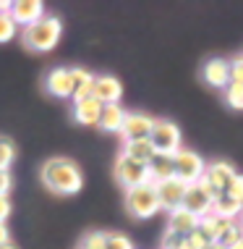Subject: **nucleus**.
I'll use <instances>...</instances> for the list:
<instances>
[{
	"instance_id": "393cba45",
	"label": "nucleus",
	"mask_w": 243,
	"mask_h": 249,
	"mask_svg": "<svg viewBox=\"0 0 243 249\" xmlns=\"http://www.w3.org/2000/svg\"><path fill=\"white\" fill-rule=\"evenodd\" d=\"M183 244H186V236L173 233V231H165L162 233V241H160V249H183Z\"/></svg>"
},
{
	"instance_id": "412c9836",
	"label": "nucleus",
	"mask_w": 243,
	"mask_h": 249,
	"mask_svg": "<svg viewBox=\"0 0 243 249\" xmlns=\"http://www.w3.org/2000/svg\"><path fill=\"white\" fill-rule=\"evenodd\" d=\"M71 79H73V100H84L92 97V84L94 76L86 69H71Z\"/></svg>"
},
{
	"instance_id": "1a4fd4ad",
	"label": "nucleus",
	"mask_w": 243,
	"mask_h": 249,
	"mask_svg": "<svg viewBox=\"0 0 243 249\" xmlns=\"http://www.w3.org/2000/svg\"><path fill=\"white\" fill-rule=\"evenodd\" d=\"M157 189V199H160V210H178L183 205V194H186V184L178 178H170V181H162V184H154Z\"/></svg>"
},
{
	"instance_id": "f03ea898",
	"label": "nucleus",
	"mask_w": 243,
	"mask_h": 249,
	"mask_svg": "<svg viewBox=\"0 0 243 249\" xmlns=\"http://www.w3.org/2000/svg\"><path fill=\"white\" fill-rule=\"evenodd\" d=\"M60 32H63L60 18L42 16L39 21H34L32 26H26V29H24V45L29 50H34V53H47V50H52L58 45Z\"/></svg>"
},
{
	"instance_id": "39448f33",
	"label": "nucleus",
	"mask_w": 243,
	"mask_h": 249,
	"mask_svg": "<svg viewBox=\"0 0 243 249\" xmlns=\"http://www.w3.org/2000/svg\"><path fill=\"white\" fill-rule=\"evenodd\" d=\"M149 142L157 155H167L173 158L180 150V129L173 121H154V129L149 134Z\"/></svg>"
},
{
	"instance_id": "f704fd0d",
	"label": "nucleus",
	"mask_w": 243,
	"mask_h": 249,
	"mask_svg": "<svg viewBox=\"0 0 243 249\" xmlns=\"http://www.w3.org/2000/svg\"><path fill=\"white\" fill-rule=\"evenodd\" d=\"M209 249H227V247H222L220 241H212V244H209Z\"/></svg>"
},
{
	"instance_id": "473e14b6",
	"label": "nucleus",
	"mask_w": 243,
	"mask_h": 249,
	"mask_svg": "<svg viewBox=\"0 0 243 249\" xmlns=\"http://www.w3.org/2000/svg\"><path fill=\"white\" fill-rule=\"evenodd\" d=\"M8 215H11V202H8V197H0V223H5Z\"/></svg>"
},
{
	"instance_id": "c85d7f7f",
	"label": "nucleus",
	"mask_w": 243,
	"mask_h": 249,
	"mask_svg": "<svg viewBox=\"0 0 243 249\" xmlns=\"http://www.w3.org/2000/svg\"><path fill=\"white\" fill-rule=\"evenodd\" d=\"M209 244H212V241H209L207 236H201L199 231H194V233H188V236H186L183 249H209Z\"/></svg>"
},
{
	"instance_id": "e433bc0d",
	"label": "nucleus",
	"mask_w": 243,
	"mask_h": 249,
	"mask_svg": "<svg viewBox=\"0 0 243 249\" xmlns=\"http://www.w3.org/2000/svg\"><path fill=\"white\" fill-rule=\"evenodd\" d=\"M230 249H243V236L238 239V244H235V247H230Z\"/></svg>"
},
{
	"instance_id": "c756f323",
	"label": "nucleus",
	"mask_w": 243,
	"mask_h": 249,
	"mask_svg": "<svg viewBox=\"0 0 243 249\" xmlns=\"http://www.w3.org/2000/svg\"><path fill=\"white\" fill-rule=\"evenodd\" d=\"M241 236H243L241 226H238V223H233V226H230V228H227V231H225V236L220 239V244L230 249V247H235V244H238V239H241Z\"/></svg>"
},
{
	"instance_id": "2eb2a0df",
	"label": "nucleus",
	"mask_w": 243,
	"mask_h": 249,
	"mask_svg": "<svg viewBox=\"0 0 243 249\" xmlns=\"http://www.w3.org/2000/svg\"><path fill=\"white\" fill-rule=\"evenodd\" d=\"M45 87L50 95L55 97H73V79H71V69H55L50 71V76L45 79Z\"/></svg>"
},
{
	"instance_id": "4468645a",
	"label": "nucleus",
	"mask_w": 243,
	"mask_h": 249,
	"mask_svg": "<svg viewBox=\"0 0 243 249\" xmlns=\"http://www.w3.org/2000/svg\"><path fill=\"white\" fill-rule=\"evenodd\" d=\"M102 103L94 97H84V100H73V118L84 126H99V116H102Z\"/></svg>"
},
{
	"instance_id": "a211bd4d",
	"label": "nucleus",
	"mask_w": 243,
	"mask_h": 249,
	"mask_svg": "<svg viewBox=\"0 0 243 249\" xmlns=\"http://www.w3.org/2000/svg\"><path fill=\"white\" fill-rule=\"evenodd\" d=\"M146 168H149V181H152V184H162V181L175 178L173 158H167V155H154L152 163L146 165Z\"/></svg>"
},
{
	"instance_id": "b1692460",
	"label": "nucleus",
	"mask_w": 243,
	"mask_h": 249,
	"mask_svg": "<svg viewBox=\"0 0 243 249\" xmlns=\"http://www.w3.org/2000/svg\"><path fill=\"white\" fill-rule=\"evenodd\" d=\"M13 158H16V147H13L11 139L0 137V168H5L8 171V165L13 163Z\"/></svg>"
},
{
	"instance_id": "20e7f679",
	"label": "nucleus",
	"mask_w": 243,
	"mask_h": 249,
	"mask_svg": "<svg viewBox=\"0 0 243 249\" xmlns=\"http://www.w3.org/2000/svg\"><path fill=\"white\" fill-rule=\"evenodd\" d=\"M173 165H175V178L183 181L186 186L201 181V176H204V171H207V163L201 160V155L194 152V150H186V147H180V150L173 155Z\"/></svg>"
},
{
	"instance_id": "f8f14e48",
	"label": "nucleus",
	"mask_w": 243,
	"mask_h": 249,
	"mask_svg": "<svg viewBox=\"0 0 243 249\" xmlns=\"http://www.w3.org/2000/svg\"><path fill=\"white\" fill-rule=\"evenodd\" d=\"M204 82L209 87H217V89H225L230 84V60L225 58H209L204 63V71H201Z\"/></svg>"
},
{
	"instance_id": "ddd939ff",
	"label": "nucleus",
	"mask_w": 243,
	"mask_h": 249,
	"mask_svg": "<svg viewBox=\"0 0 243 249\" xmlns=\"http://www.w3.org/2000/svg\"><path fill=\"white\" fill-rule=\"evenodd\" d=\"M8 16H11L16 24L32 26L34 21H39V18H42V3H39V0H18V3H11Z\"/></svg>"
},
{
	"instance_id": "4c0bfd02",
	"label": "nucleus",
	"mask_w": 243,
	"mask_h": 249,
	"mask_svg": "<svg viewBox=\"0 0 243 249\" xmlns=\"http://www.w3.org/2000/svg\"><path fill=\"white\" fill-rule=\"evenodd\" d=\"M238 226H241V231H243V215H241V218H238Z\"/></svg>"
},
{
	"instance_id": "7ed1b4c3",
	"label": "nucleus",
	"mask_w": 243,
	"mask_h": 249,
	"mask_svg": "<svg viewBox=\"0 0 243 249\" xmlns=\"http://www.w3.org/2000/svg\"><path fill=\"white\" fill-rule=\"evenodd\" d=\"M126 210L139 220H146V218H152V215H157L160 213V199H157L154 184H144V186H136V189H128Z\"/></svg>"
},
{
	"instance_id": "7c9ffc66",
	"label": "nucleus",
	"mask_w": 243,
	"mask_h": 249,
	"mask_svg": "<svg viewBox=\"0 0 243 249\" xmlns=\"http://www.w3.org/2000/svg\"><path fill=\"white\" fill-rule=\"evenodd\" d=\"M230 82L243 84V55H238V58L230 60Z\"/></svg>"
},
{
	"instance_id": "4be33fe9",
	"label": "nucleus",
	"mask_w": 243,
	"mask_h": 249,
	"mask_svg": "<svg viewBox=\"0 0 243 249\" xmlns=\"http://www.w3.org/2000/svg\"><path fill=\"white\" fill-rule=\"evenodd\" d=\"M225 103L233 107V110H243V84L230 82L225 87Z\"/></svg>"
},
{
	"instance_id": "aec40b11",
	"label": "nucleus",
	"mask_w": 243,
	"mask_h": 249,
	"mask_svg": "<svg viewBox=\"0 0 243 249\" xmlns=\"http://www.w3.org/2000/svg\"><path fill=\"white\" fill-rule=\"evenodd\" d=\"M212 213L217 215V218H225V220H238L243 215V205L235 202L233 197H227V194H220V197L214 199Z\"/></svg>"
},
{
	"instance_id": "f257e3e1",
	"label": "nucleus",
	"mask_w": 243,
	"mask_h": 249,
	"mask_svg": "<svg viewBox=\"0 0 243 249\" xmlns=\"http://www.w3.org/2000/svg\"><path fill=\"white\" fill-rule=\"evenodd\" d=\"M42 178H45L47 189L55 194H76L81 189V184H84L79 165L65 158H52L50 163H45Z\"/></svg>"
},
{
	"instance_id": "423d86ee",
	"label": "nucleus",
	"mask_w": 243,
	"mask_h": 249,
	"mask_svg": "<svg viewBox=\"0 0 243 249\" xmlns=\"http://www.w3.org/2000/svg\"><path fill=\"white\" fill-rule=\"evenodd\" d=\"M115 178H118V184L126 186V192L136 189V186H144V184H152L149 181V168H146L144 163H139V160L128 158V155H120L118 158Z\"/></svg>"
},
{
	"instance_id": "cd10ccee",
	"label": "nucleus",
	"mask_w": 243,
	"mask_h": 249,
	"mask_svg": "<svg viewBox=\"0 0 243 249\" xmlns=\"http://www.w3.org/2000/svg\"><path fill=\"white\" fill-rule=\"evenodd\" d=\"M227 197H233L235 202H241L243 205V173H235V178L230 181V186L225 189Z\"/></svg>"
},
{
	"instance_id": "2f4dec72",
	"label": "nucleus",
	"mask_w": 243,
	"mask_h": 249,
	"mask_svg": "<svg viewBox=\"0 0 243 249\" xmlns=\"http://www.w3.org/2000/svg\"><path fill=\"white\" fill-rule=\"evenodd\" d=\"M11 184H13L11 173L5 171V168H0V197H8V189H11Z\"/></svg>"
},
{
	"instance_id": "0eeeda50",
	"label": "nucleus",
	"mask_w": 243,
	"mask_h": 249,
	"mask_svg": "<svg viewBox=\"0 0 243 249\" xmlns=\"http://www.w3.org/2000/svg\"><path fill=\"white\" fill-rule=\"evenodd\" d=\"M214 199H217V194L209 192L201 181H196V184H188L186 186V194H183V205L188 213H194L196 218H204V215L212 213L214 207Z\"/></svg>"
},
{
	"instance_id": "9b49d317",
	"label": "nucleus",
	"mask_w": 243,
	"mask_h": 249,
	"mask_svg": "<svg viewBox=\"0 0 243 249\" xmlns=\"http://www.w3.org/2000/svg\"><path fill=\"white\" fill-rule=\"evenodd\" d=\"M123 95V84L115 76H94L92 84V97L99 100L102 105H115Z\"/></svg>"
},
{
	"instance_id": "bb28decb",
	"label": "nucleus",
	"mask_w": 243,
	"mask_h": 249,
	"mask_svg": "<svg viewBox=\"0 0 243 249\" xmlns=\"http://www.w3.org/2000/svg\"><path fill=\"white\" fill-rule=\"evenodd\" d=\"M107 249H133V241L126 233H107Z\"/></svg>"
},
{
	"instance_id": "5701e85b",
	"label": "nucleus",
	"mask_w": 243,
	"mask_h": 249,
	"mask_svg": "<svg viewBox=\"0 0 243 249\" xmlns=\"http://www.w3.org/2000/svg\"><path fill=\"white\" fill-rule=\"evenodd\" d=\"M81 249H107V233H102V231L86 233L84 241H81Z\"/></svg>"
},
{
	"instance_id": "dca6fc26",
	"label": "nucleus",
	"mask_w": 243,
	"mask_h": 249,
	"mask_svg": "<svg viewBox=\"0 0 243 249\" xmlns=\"http://www.w3.org/2000/svg\"><path fill=\"white\" fill-rule=\"evenodd\" d=\"M199 220L194 213H188L186 207H178V210L170 213V218H167V231L173 233H180V236H188V233H194L199 228Z\"/></svg>"
},
{
	"instance_id": "6ab92c4d",
	"label": "nucleus",
	"mask_w": 243,
	"mask_h": 249,
	"mask_svg": "<svg viewBox=\"0 0 243 249\" xmlns=\"http://www.w3.org/2000/svg\"><path fill=\"white\" fill-rule=\"evenodd\" d=\"M123 155H128V158H133V160H139V163H144V165H149L152 158H154L157 152H154V147H152L149 139H133V142H126Z\"/></svg>"
},
{
	"instance_id": "f3484780",
	"label": "nucleus",
	"mask_w": 243,
	"mask_h": 249,
	"mask_svg": "<svg viewBox=\"0 0 243 249\" xmlns=\"http://www.w3.org/2000/svg\"><path fill=\"white\" fill-rule=\"evenodd\" d=\"M123 124H126V110L118 103L102 107V116H99V129H102V131L120 134V131H123Z\"/></svg>"
},
{
	"instance_id": "a878e982",
	"label": "nucleus",
	"mask_w": 243,
	"mask_h": 249,
	"mask_svg": "<svg viewBox=\"0 0 243 249\" xmlns=\"http://www.w3.org/2000/svg\"><path fill=\"white\" fill-rule=\"evenodd\" d=\"M13 35H16V21L8 13H0V42H8Z\"/></svg>"
},
{
	"instance_id": "72a5a7b5",
	"label": "nucleus",
	"mask_w": 243,
	"mask_h": 249,
	"mask_svg": "<svg viewBox=\"0 0 243 249\" xmlns=\"http://www.w3.org/2000/svg\"><path fill=\"white\" fill-rule=\"evenodd\" d=\"M8 241V228H5V223H0V244H5Z\"/></svg>"
},
{
	"instance_id": "6e6552de",
	"label": "nucleus",
	"mask_w": 243,
	"mask_h": 249,
	"mask_svg": "<svg viewBox=\"0 0 243 249\" xmlns=\"http://www.w3.org/2000/svg\"><path fill=\"white\" fill-rule=\"evenodd\" d=\"M235 168L233 163H225V160H217V163H209L204 176H201V184L207 186L209 192H214L220 197V194H225V189L230 186V181L235 178Z\"/></svg>"
},
{
	"instance_id": "9d476101",
	"label": "nucleus",
	"mask_w": 243,
	"mask_h": 249,
	"mask_svg": "<svg viewBox=\"0 0 243 249\" xmlns=\"http://www.w3.org/2000/svg\"><path fill=\"white\" fill-rule=\"evenodd\" d=\"M154 129V118L146 113H126V124H123V139L133 142V139H149V134Z\"/></svg>"
},
{
	"instance_id": "c9c22d12",
	"label": "nucleus",
	"mask_w": 243,
	"mask_h": 249,
	"mask_svg": "<svg viewBox=\"0 0 243 249\" xmlns=\"http://www.w3.org/2000/svg\"><path fill=\"white\" fill-rule=\"evenodd\" d=\"M0 249H16V247H13L11 241H5V244H0Z\"/></svg>"
}]
</instances>
